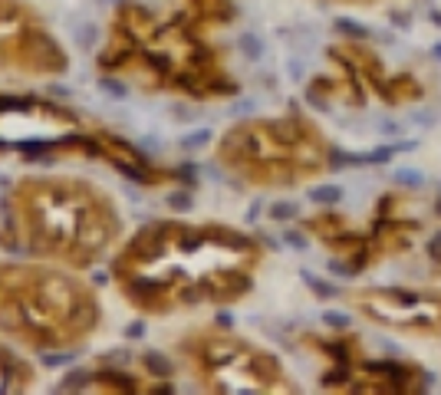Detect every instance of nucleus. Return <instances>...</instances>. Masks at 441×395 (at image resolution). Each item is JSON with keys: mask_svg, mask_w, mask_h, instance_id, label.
<instances>
[{"mask_svg": "<svg viewBox=\"0 0 441 395\" xmlns=\"http://www.w3.org/2000/svg\"><path fill=\"white\" fill-rule=\"evenodd\" d=\"M89 382H92V372H89V369H69V372H66V376L60 379L56 392H83Z\"/></svg>", "mask_w": 441, "mask_h": 395, "instance_id": "19", "label": "nucleus"}, {"mask_svg": "<svg viewBox=\"0 0 441 395\" xmlns=\"http://www.w3.org/2000/svg\"><path fill=\"white\" fill-rule=\"evenodd\" d=\"M145 333H149V323H145V319H132V323L125 326V339H142Z\"/></svg>", "mask_w": 441, "mask_h": 395, "instance_id": "39", "label": "nucleus"}, {"mask_svg": "<svg viewBox=\"0 0 441 395\" xmlns=\"http://www.w3.org/2000/svg\"><path fill=\"white\" fill-rule=\"evenodd\" d=\"M112 234H119V217L112 214L106 201H92V208L83 214V221H79V231H76V241H73V254L76 257H69L73 267H86L96 260V254L109 247L112 241Z\"/></svg>", "mask_w": 441, "mask_h": 395, "instance_id": "1", "label": "nucleus"}, {"mask_svg": "<svg viewBox=\"0 0 441 395\" xmlns=\"http://www.w3.org/2000/svg\"><path fill=\"white\" fill-rule=\"evenodd\" d=\"M283 237H287V244H290V247H306V237H303V234H300V231H287Z\"/></svg>", "mask_w": 441, "mask_h": 395, "instance_id": "42", "label": "nucleus"}, {"mask_svg": "<svg viewBox=\"0 0 441 395\" xmlns=\"http://www.w3.org/2000/svg\"><path fill=\"white\" fill-rule=\"evenodd\" d=\"M211 129H195V132H188V136H182V142H178V149L182 152H198V149H204L208 142H211Z\"/></svg>", "mask_w": 441, "mask_h": 395, "instance_id": "24", "label": "nucleus"}, {"mask_svg": "<svg viewBox=\"0 0 441 395\" xmlns=\"http://www.w3.org/2000/svg\"><path fill=\"white\" fill-rule=\"evenodd\" d=\"M138 56H142L145 66H149L152 73H158V76H165V79L175 76V60H171L168 53H162V50H138Z\"/></svg>", "mask_w": 441, "mask_h": 395, "instance_id": "17", "label": "nucleus"}, {"mask_svg": "<svg viewBox=\"0 0 441 395\" xmlns=\"http://www.w3.org/2000/svg\"><path fill=\"white\" fill-rule=\"evenodd\" d=\"M168 287H171V280H165V277L132 274L129 280H125V297H129L132 303L149 306V310H162L158 300H162V293H168Z\"/></svg>", "mask_w": 441, "mask_h": 395, "instance_id": "5", "label": "nucleus"}, {"mask_svg": "<svg viewBox=\"0 0 441 395\" xmlns=\"http://www.w3.org/2000/svg\"><path fill=\"white\" fill-rule=\"evenodd\" d=\"M267 214H270L274 221H293V217L300 214V208H297L293 201H277V204H270V211Z\"/></svg>", "mask_w": 441, "mask_h": 395, "instance_id": "31", "label": "nucleus"}, {"mask_svg": "<svg viewBox=\"0 0 441 395\" xmlns=\"http://www.w3.org/2000/svg\"><path fill=\"white\" fill-rule=\"evenodd\" d=\"M263 129H267V136L274 138V142H280L283 149H293V145L306 136L303 122H297V119H270V122H263Z\"/></svg>", "mask_w": 441, "mask_h": 395, "instance_id": "11", "label": "nucleus"}, {"mask_svg": "<svg viewBox=\"0 0 441 395\" xmlns=\"http://www.w3.org/2000/svg\"><path fill=\"white\" fill-rule=\"evenodd\" d=\"M165 204H168V211L188 214L191 208H195V195H191V188H175V191H168Z\"/></svg>", "mask_w": 441, "mask_h": 395, "instance_id": "20", "label": "nucleus"}, {"mask_svg": "<svg viewBox=\"0 0 441 395\" xmlns=\"http://www.w3.org/2000/svg\"><path fill=\"white\" fill-rule=\"evenodd\" d=\"M106 162L119 171L125 182H132V184H158L162 182V175H158V171H152L149 165H138V162H129V158H122V155H109L106 152Z\"/></svg>", "mask_w": 441, "mask_h": 395, "instance_id": "8", "label": "nucleus"}, {"mask_svg": "<svg viewBox=\"0 0 441 395\" xmlns=\"http://www.w3.org/2000/svg\"><path fill=\"white\" fill-rule=\"evenodd\" d=\"M204 284H208V297H211L214 303H234V300H241L244 293L254 287V280H250V277L234 274V270H224V274H217V277H208Z\"/></svg>", "mask_w": 441, "mask_h": 395, "instance_id": "6", "label": "nucleus"}, {"mask_svg": "<svg viewBox=\"0 0 441 395\" xmlns=\"http://www.w3.org/2000/svg\"><path fill=\"white\" fill-rule=\"evenodd\" d=\"M336 30L343 33V36H349V40H369V30L365 27H359V23H352V20H336Z\"/></svg>", "mask_w": 441, "mask_h": 395, "instance_id": "33", "label": "nucleus"}, {"mask_svg": "<svg viewBox=\"0 0 441 395\" xmlns=\"http://www.w3.org/2000/svg\"><path fill=\"white\" fill-rule=\"evenodd\" d=\"M323 323H326V326H333V330H349L352 326V319L346 317V313H333V310H326V313H323Z\"/></svg>", "mask_w": 441, "mask_h": 395, "instance_id": "35", "label": "nucleus"}, {"mask_svg": "<svg viewBox=\"0 0 441 395\" xmlns=\"http://www.w3.org/2000/svg\"><path fill=\"white\" fill-rule=\"evenodd\" d=\"M382 92H389V99L396 103V99H418L422 89H418V83L409 76V73H398L396 79H389V83H382Z\"/></svg>", "mask_w": 441, "mask_h": 395, "instance_id": "15", "label": "nucleus"}, {"mask_svg": "<svg viewBox=\"0 0 441 395\" xmlns=\"http://www.w3.org/2000/svg\"><path fill=\"white\" fill-rule=\"evenodd\" d=\"M250 372H254V376H257V382H263V385L280 379V365H277V359H274V356H263V352L250 359Z\"/></svg>", "mask_w": 441, "mask_h": 395, "instance_id": "18", "label": "nucleus"}, {"mask_svg": "<svg viewBox=\"0 0 441 395\" xmlns=\"http://www.w3.org/2000/svg\"><path fill=\"white\" fill-rule=\"evenodd\" d=\"M241 356V343H234V339H208L204 343V352H201V359L208 369H221V365H230L234 359Z\"/></svg>", "mask_w": 441, "mask_h": 395, "instance_id": "9", "label": "nucleus"}, {"mask_svg": "<svg viewBox=\"0 0 441 395\" xmlns=\"http://www.w3.org/2000/svg\"><path fill=\"white\" fill-rule=\"evenodd\" d=\"M214 323H217V326H224V330H230V326H234V317H230V313H217Z\"/></svg>", "mask_w": 441, "mask_h": 395, "instance_id": "46", "label": "nucleus"}, {"mask_svg": "<svg viewBox=\"0 0 441 395\" xmlns=\"http://www.w3.org/2000/svg\"><path fill=\"white\" fill-rule=\"evenodd\" d=\"M211 60H214V50L208 43H195L188 50V63L198 66V70H211Z\"/></svg>", "mask_w": 441, "mask_h": 395, "instance_id": "27", "label": "nucleus"}, {"mask_svg": "<svg viewBox=\"0 0 441 395\" xmlns=\"http://www.w3.org/2000/svg\"><path fill=\"white\" fill-rule=\"evenodd\" d=\"M50 96H53V99H69L73 92H69V86H60V83H53V86H50Z\"/></svg>", "mask_w": 441, "mask_h": 395, "instance_id": "43", "label": "nucleus"}, {"mask_svg": "<svg viewBox=\"0 0 441 395\" xmlns=\"http://www.w3.org/2000/svg\"><path fill=\"white\" fill-rule=\"evenodd\" d=\"M99 323V303L92 300L89 293H79L76 300L69 303V310L63 313V330H69V333H86Z\"/></svg>", "mask_w": 441, "mask_h": 395, "instance_id": "7", "label": "nucleus"}, {"mask_svg": "<svg viewBox=\"0 0 441 395\" xmlns=\"http://www.w3.org/2000/svg\"><path fill=\"white\" fill-rule=\"evenodd\" d=\"M96 36H99V30H96V23H86V20H83V23L76 27V43L83 46V50H89V46L96 43Z\"/></svg>", "mask_w": 441, "mask_h": 395, "instance_id": "34", "label": "nucleus"}, {"mask_svg": "<svg viewBox=\"0 0 441 395\" xmlns=\"http://www.w3.org/2000/svg\"><path fill=\"white\" fill-rule=\"evenodd\" d=\"M149 392H155V395H171V392H175V385H171V382H168V379H162V382H158V385H152Z\"/></svg>", "mask_w": 441, "mask_h": 395, "instance_id": "44", "label": "nucleus"}, {"mask_svg": "<svg viewBox=\"0 0 441 395\" xmlns=\"http://www.w3.org/2000/svg\"><path fill=\"white\" fill-rule=\"evenodd\" d=\"M303 280H306V287L313 290V293H316V297H320V300H333V297H336V287H333V284H323L320 277H313V274H303Z\"/></svg>", "mask_w": 441, "mask_h": 395, "instance_id": "32", "label": "nucleus"}, {"mask_svg": "<svg viewBox=\"0 0 441 395\" xmlns=\"http://www.w3.org/2000/svg\"><path fill=\"white\" fill-rule=\"evenodd\" d=\"M396 155V145H382V149H376L372 155H365V162H372V165H382V162H389Z\"/></svg>", "mask_w": 441, "mask_h": 395, "instance_id": "38", "label": "nucleus"}, {"mask_svg": "<svg viewBox=\"0 0 441 395\" xmlns=\"http://www.w3.org/2000/svg\"><path fill=\"white\" fill-rule=\"evenodd\" d=\"M396 208V198H379V214H392Z\"/></svg>", "mask_w": 441, "mask_h": 395, "instance_id": "45", "label": "nucleus"}, {"mask_svg": "<svg viewBox=\"0 0 441 395\" xmlns=\"http://www.w3.org/2000/svg\"><path fill=\"white\" fill-rule=\"evenodd\" d=\"M431 23H438L441 27V10H431Z\"/></svg>", "mask_w": 441, "mask_h": 395, "instance_id": "50", "label": "nucleus"}, {"mask_svg": "<svg viewBox=\"0 0 441 395\" xmlns=\"http://www.w3.org/2000/svg\"><path fill=\"white\" fill-rule=\"evenodd\" d=\"M7 149H10V142H7V138H0V152H7Z\"/></svg>", "mask_w": 441, "mask_h": 395, "instance_id": "51", "label": "nucleus"}, {"mask_svg": "<svg viewBox=\"0 0 441 395\" xmlns=\"http://www.w3.org/2000/svg\"><path fill=\"white\" fill-rule=\"evenodd\" d=\"M435 214L441 217V195H438V201H435Z\"/></svg>", "mask_w": 441, "mask_h": 395, "instance_id": "52", "label": "nucleus"}, {"mask_svg": "<svg viewBox=\"0 0 441 395\" xmlns=\"http://www.w3.org/2000/svg\"><path fill=\"white\" fill-rule=\"evenodd\" d=\"M310 201H316L320 208H336L343 201V188L339 184H320V188L310 191Z\"/></svg>", "mask_w": 441, "mask_h": 395, "instance_id": "21", "label": "nucleus"}, {"mask_svg": "<svg viewBox=\"0 0 441 395\" xmlns=\"http://www.w3.org/2000/svg\"><path fill=\"white\" fill-rule=\"evenodd\" d=\"M198 171L201 168L195 165V162H184V165L175 168V178H178L184 188H198Z\"/></svg>", "mask_w": 441, "mask_h": 395, "instance_id": "29", "label": "nucleus"}, {"mask_svg": "<svg viewBox=\"0 0 441 395\" xmlns=\"http://www.w3.org/2000/svg\"><path fill=\"white\" fill-rule=\"evenodd\" d=\"M428 257L435 260V264H441V231L431 237V241H428Z\"/></svg>", "mask_w": 441, "mask_h": 395, "instance_id": "41", "label": "nucleus"}, {"mask_svg": "<svg viewBox=\"0 0 441 395\" xmlns=\"http://www.w3.org/2000/svg\"><path fill=\"white\" fill-rule=\"evenodd\" d=\"M138 50H142V46L129 43V40H119V36H112V43L99 53V66H103V70H122V66H129V63L136 60Z\"/></svg>", "mask_w": 441, "mask_h": 395, "instance_id": "10", "label": "nucleus"}, {"mask_svg": "<svg viewBox=\"0 0 441 395\" xmlns=\"http://www.w3.org/2000/svg\"><path fill=\"white\" fill-rule=\"evenodd\" d=\"M237 92H241V86H237L234 79L211 76V73H208V96H237Z\"/></svg>", "mask_w": 441, "mask_h": 395, "instance_id": "26", "label": "nucleus"}, {"mask_svg": "<svg viewBox=\"0 0 441 395\" xmlns=\"http://www.w3.org/2000/svg\"><path fill=\"white\" fill-rule=\"evenodd\" d=\"M201 300H211V297H208V284H204V280H198V284H184V287L178 290V303H182V306H198Z\"/></svg>", "mask_w": 441, "mask_h": 395, "instance_id": "22", "label": "nucleus"}, {"mask_svg": "<svg viewBox=\"0 0 441 395\" xmlns=\"http://www.w3.org/2000/svg\"><path fill=\"white\" fill-rule=\"evenodd\" d=\"M379 132H382V136H398V125H396V122H382Z\"/></svg>", "mask_w": 441, "mask_h": 395, "instance_id": "48", "label": "nucleus"}, {"mask_svg": "<svg viewBox=\"0 0 441 395\" xmlns=\"http://www.w3.org/2000/svg\"><path fill=\"white\" fill-rule=\"evenodd\" d=\"M204 234H208V241L211 244H224V247H230V250H250V247H254L250 237H244V234L224 228V224H208Z\"/></svg>", "mask_w": 441, "mask_h": 395, "instance_id": "13", "label": "nucleus"}, {"mask_svg": "<svg viewBox=\"0 0 441 395\" xmlns=\"http://www.w3.org/2000/svg\"><path fill=\"white\" fill-rule=\"evenodd\" d=\"M106 284H109L106 270H96V274H92V287H106Z\"/></svg>", "mask_w": 441, "mask_h": 395, "instance_id": "47", "label": "nucleus"}, {"mask_svg": "<svg viewBox=\"0 0 441 395\" xmlns=\"http://www.w3.org/2000/svg\"><path fill=\"white\" fill-rule=\"evenodd\" d=\"M171 241H175V224H168V221H152V224H145V228L129 241L125 254L136 260V264L145 267V264L162 260V254L168 250V244Z\"/></svg>", "mask_w": 441, "mask_h": 395, "instance_id": "3", "label": "nucleus"}, {"mask_svg": "<svg viewBox=\"0 0 441 395\" xmlns=\"http://www.w3.org/2000/svg\"><path fill=\"white\" fill-rule=\"evenodd\" d=\"M103 359H106V365H125L132 356H129V350H112V352H106Z\"/></svg>", "mask_w": 441, "mask_h": 395, "instance_id": "40", "label": "nucleus"}, {"mask_svg": "<svg viewBox=\"0 0 441 395\" xmlns=\"http://www.w3.org/2000/svg\"><path fill=\"white\" fill-rule=\"evenodd\" d=\"M323 385L326 389H333V385H343V382H349V363H339L336 369H330V372H323Z\"/></svg>", "mask_w": 441, "mask_h": 395, "instance_id": "30", "label": "nucleus"}, {"mask_svg": "<svg viewBox=\"0 0 441 395\" xmlns=\"http://www.w3.org/2000/svg\"><path fill=\"white\" fill-rule=\"evenodd\" d=\"M17 60L36 73H66L69 70V56L60 50V43L33 23L23 27L20 40H17Z\"/></svg>", "mask_w": 441, "mask_h": 395, "instance_id": "2", "label": "nucleus"}, {"mask_svg": "<svg viewBox=\"0 0 441 395\" xmlns=\"http://www.w3.org/2000/svg\"><path fill=\"white\" fill-rule=\"evenodd\" d=\"M99 89L106 92V96H112V99H129V86L116 76H103L99 79Z\"/></svg>", "mask_w": 441, "mask_h": 395, "instance_id": "28", "label": "nucleus"}, {"mask_svg": "<svg viewBox=\"0 0 441 395\" xmlns=\"http://www.w3.org/2000/svg\"><path fill=\"white\" fill-rule=\"evenodd\" d=\"M73 359H76L73 350L60 352V350H53V346H50V350H40V365H43V369H60V365H69Z\"/></svg>", "mask_w": 441, "mask_h": 395, "instance_id": "23", "label": "nucleus"}, {"mask_svg": "<svg viewBox=\"0 0 441 395\" xmlns=\"http://www.w3.org/2000/svg\"><path fill=\"white\" fill-rule=\"evenodd\" d=\"M208 244V234L204 228H191V224H175V247L178 254H195Z\"/></svg>", "mask_w": 441, "mask_h": 395, "instance_id": "12", "label": "nucleus"}, {"mask_svg": "<svg viewBox=\"0 0 441 395\" xmlns=\"http://www.w3.org/2000/svg\"><path fill=\"white\" fill-rule=\"evenodd\" d=\"M237 43H241V53H244V56H247L250 63L263 60V40H260L257 33H244Z\"/></svg>", "mask_w": 441, "mask_h": 395, "instance_id": "25", "label": "nucleus"}, {"mask_svg": "<svg viewBox=\"0 0 441 395\" xmlns=\"http://www.w3.org/2000/svg\"><path fill=\"white\" fill-rule=\"evenodd\" d=\"M92 382H106L119 392H138V379L122 372V369H99V372H92Z\"/></svg>", "mask_w": 441, "mask_h": 395, "instance_id": "16", "label": "nucleus"}, {"mask_svg": "<svg viewBox=\"0 0 441 395\" xmlns=\"http://www.w3.org/2000/svg\"><path fill=\"white\" fill-rule=\"evenodd\" d=\"M396 178H398V184H411V188H422V182H425L422 171H415V168H402Z\"/></svg>", "mask_w": 441, "mask_h": 395, "instance_id": "36", "label": "nucleus"}, {"mask_svg": "<svg viewBox=\"0 0 441 395\" xmlns=\"http://www.w3.org/2000/svg\"><path fill=\"white\" fill-rule=\"evenodd\" d=\"M257 214H260V204H254V208L247 211V221H257Z\"/></svg>", "mask_w": 441, "mask_h": 395, "instance_id": "49", "label": "nucleus"}, {"mask_svg": "<svg viewBox=\"0 0 441 395\" xmlns=\"http://www.w3.org/2000/svg\"><path fill=\"white\" fill-rule=\"evenodd\" d=\"M0 293H3V280H0Z\"/></svg>", "mask_w": 441, "mask_h": 395, "instance_id": "54", "label": "nucleus"}, {"mask_svg": "<svg viewBox=\"0 0 441 395\" xmlns=\"http://www.w3.org/2000/svg\"><path fill=\"white\" fill-rule=\"evenodd\" d=\"M138 359H142V369H145L149 376H155V379H171V372H175V363L168 359L165 352H158V350L142 352Z\"/></svg>", "mask_w": 441, "mask_h": 395, "instance_id": "14", "label": "nucleus"}, {"mask_svg": "<svg viewBox=\"0 0 441 395\" xmlns=\"http://www.w3.org/2000/svg\"><path fill=\"white\" fill-rule=\"evenodd\" d=\"M326 352L336 356V363H352V352L346 343H326Z\"/></svg>", "mask_w": 441, "mask_h": 395, "instance_id": "37", "label": "nucleus"}, {"mask_svg": "<svg viewBox=\"0 0 441 395\" xmlns=\"http://www.w3.org/2000/svg\"><path fill=\"white\" fill-rule=\"evenodd\" d=\"M99 3H116V0H99Z\"/></svg>", "mask_w": 441, "mask_h": 395, "instance_id": "53", "label": "nucleus"}, {"mask_svg": "<svg viewBox=\"0 0 441 395\" xmlns=\"http://www.w3.org/2000/svg\"><path fill=\"white\" fill-rule=\"evenodd\" d=\"M155 33H158V20H155L145 7H138V3H122L112 36H119V40H129V43L142 46L145 40H152Z\"/></svg>", "mask_w": 441, "mask_h": 395, "instance_id": "4", "label": "nucleus"}]
</instances>
